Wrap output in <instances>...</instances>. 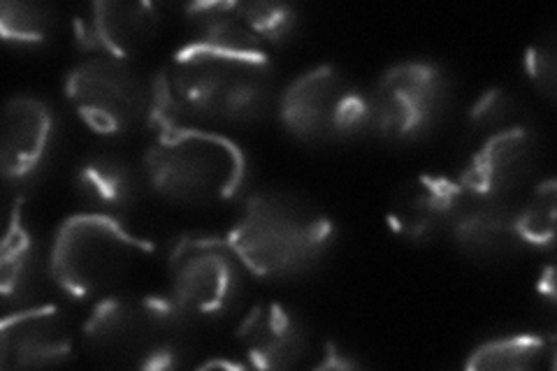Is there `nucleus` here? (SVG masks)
<instances>
[{
    "mask_svg": "<svg viewBox=\"0 0 557 371\" xmlns=\"http://www.w3.org/2000/svg\"><path fill=\"white\" fill-rule=\"evenodd\" d=\"M196 323L170 295H110L96 302L82 344L102 367L159 371L182 367L194 348Z\"/></svg>",
    "mask_w": 557,
    "mask_h": 371,
    "instance_id": "nucleus-1",
    "label": "nucleus"
},
{
    "mask_svg": "<svg viewBox=\"0 0 557 371\" xmlns=\"http://www.w3.org/2000/svg\"><path fill=\"white\" fill-rule=\"evenodd\" d=\"M228 242L253 276L288 281L319 268L335 244V223L295 193L263 190L244 205Z\"/></svg>",
    "mask_w": 557,
    "mask_h": 371,
    "instance_id": "nucleus-2",
    "label": "nucleus"
},
{
    "mask_svg": "<svg viewBox=\"0 0 557 371\" xmlns=\"http://www.w3.org/2000/svg\"><path fill=\"white\" fill-rule=\"evenodd\" d=\"M168 73L188 116L216 123L263 119L274 100L268 54H242L190 42L174 54Z\"/></svg>",
    "mask_w": 557,
    "mask_h": 371,
    "instance_id": "nucleus-3",
    "label": "nucleus"
},
{
    "mask_svg": "<svg viewBox=\"0 0 557 371\" xmlns=\"http://www.w3.org/2000/svg\"><path fill=\"white\" fill-rule=\"evenodd\" d=\"M151 251L149 239L133 235L114 217L89 211L61 223L51 244L49 270L65 295L79 302H100L116 295Z\"/></svg>",
    "mask_w": 557,
    "mask_h": 371,
    "instance_id": "nucleus-4",
    "label": "nucleus"
},
{
    "mask_svg": "<svg viewBox=\"0 0 557 371\" xmlns=\"http://www.w3.org/2000/svg\"><path fill=\"white\" fill-rule=\"evenodd\" d=\"M145 176L168 202L214 207L242 190L247 158L233 139L184 126L153 139L145 153Z\"/></svg>",
    "mask_w": 557,
    "mask_h": 371,
    "instance_id": "nucleus-5",
    "label": "nucleus"
},
{
    "mask_svg": "<svg viewBox=\"0 0 557 371\" xmlns=\"http://www.w3.org/2000/svg\"><path fill=\"white\" fill-rule=\"evenodd\" d=\"M278 116L300 143L342 145L372 128V102L351 77L319 65L284 88Z\"/></svg>",
    "mask_w": 557,
    "mask_h": 371,
    "instance_id": "nucleus-6",
    "label": "nucleus"
},
{
    "mask_svg": "<svg viewBox=\"0 0 557 371\" xmlns=\"http://www.w3.org/2000/svg\"><path fill=\"white\" fill-rule=\"evenodd\" d=\"M244 272L228 239L186 235L168 258L170 297L196 325L221 323L242 302Z\"/></svg>",
    "mask_w": 557,
    "mask_h": 371,
    "instance_id": "nucleus-7",
    "label": "nucleus"
},
{
    "mask_svg": "<svg viewBox=\"0 0 557 371\" xmlns=\"http://www.w3.org/2000/svg\"><path fill=\"white\" fill-rule=\"evenodd\" d=\"M65 96L91 131L119 137L147 126L151 79L131 61L91 57L70 70Z\"/></svg>",
    "mask_w": 557,
    "mask_h": 371,
    "instance_id": "nucleus-8",
    "label": "nucleus"
},
{
    "mask_svg": "<svg viewBox=\"0 0 557 371\" xmlns=\"http://www.w3.org/2000/svg\"><path fill=\"white\" fill-rule=\"evenodd\" d=\"M450 98V82L432 61H403L374 86L372 128L393 145L418 143L440 126Z\"/></svg>",
    "mask_w": 557,
    "mask_h": 371,
    "instance_id": "nucleus-9",
    "label": "nucleus"
},
{
    "mask_svg": "<svg viewBox=\"0 0 557 371\" xmlns=\"http://www.w3.org/2000/svg\"><path fill=\"white\" fill-rule=\"evenodd\" d=\"M536 168V135L525 126H511L481 139L458 182L469 196L509 202L534 182Z\"/></svg>",
    "mask_w": 557,
    "mask_h": 371,
    "instance_id": "nucleus-10",
    "label": "nucleus"
},
{
    "mask_svg": "<svg viewBox=\"0 0 557 371\" xmlns=\"http://www.w3.org/2000/svg\"><path fill=\"white\" fill-rule=\"evenodd\" d=\"M467 200L460 182L440 174H418L399 186L388 205V225L411 244H432L453 233Z\"/></svg>",
    "mask_w": 557,
    "mask_h": 371,
    "instance_id": "nucleus-11",
    "label": "nucleus"
},
{
    "mask_svg": "<svg viewBox=\"0 0 557 371\" xmlns=\"http://www.w3.org/2000/svg\"><path fill=\"white\" fill-rule=\"evenodd\" d=\"M161 22V8L156 3L98 0L75 20V42L94 57L131 61L156 40Z\"/></svg>",
    "mask_w": 557,
    "mask_h": 371,
    "instance_id": "nucleus-12",
    "label": "nucleus"
},
{
    "mask_svg": "<svg viewBox=\"0 0 557 371\" xmlns=\"http://www.w3.org/2000/svg\"><path fill=\"white\" fill-rule=\"evenodd\" d=\"M73 358V330L65 313L54 307H30L10 313L0 323V367L42 369Z\"/></svg>",
    "mask_w": 557,
    "mask_h": 371,
    "instance_id": "nucleus-13",
    "label": "nucleus"
},
{
    "mask_svg": "<svg viewBox=\"0 0 557 371\" xmlns=\"http://www.w3.org/2000/svg\"><path fill=\"white\" fill-rule=\"evenodd\" d=\"M57 121L49 104L33 96H14L5 102L0 161L12 184H26L38 176L54 151Z\"/></svg>",
    "mask_w": 557,
    "mask_h": 371,
    "instance_id": "nucleus-14",
    "label": "nucleus"
},
{
    "mask_svg": "<svg viewBox=\"0 0 557 371\" xmlns=\"http://www.w3.org/2000/svg\"><path fill=\"white\" fill-rule=\"evenodd\" d=\"M237 344L256 369H295L311 353L305 323L278 302L256 305L237 327Z\"/></svg>",
    "mask_w": 557,
    "mask_h": 371,
    "instance_id": "nucleus-15",
    "label": "nucleus"
},
{
    "mask_svg": "<svg viewBox=\"0 0 557 371\" xmlns=\"http://www.w3.org/2000/svg\"><path fill=\"white\" fill-rule=\"evenodd\" d=\"M450 237L462 256L479 262L509 260L525 249L516 225V209L509 202L483 200L469 193Z\"/></svg>",
    "mask_w": 557,
    "mask_h": 371,
    "instance_id": "nucleus-16",
    "label": "nucleus"
},
{
    "mask_svg": "<svg viewBox=\"0 0 557 371\" xmlns=\"http://www.w3.org/2000/svg\"><path fill=\"white\" fill-rule=\"evenodd\" d=\"M75 188L79 198L96 207L100 214L114 217L139 200L143 180L121 156L96 153L79 163L75 172Z\"/></svg>",
    "mask_w": 557,
    "mask_h": 371,
    "instance_id": "nucleus-17",
    "label": "nucleus"
},
{
    "mask_svg": "<svg viewBox=\"0 0 557 371\" xmlns=\"http://www.w3.org/2000/svg\"><path fill=\"white\" fill-rule=\"evenodd\" d=\"M38 260V249L24 219V202L16 200L0 244V295L5 305H20L33 293L35 279L40 274Z\"/></svg>",
    "mask_w": 557,
    "mask_h": 371,
    "instance_id": "nucleus-18",
    "label": "nucleus"
},
{
    "mask_svg": "<svg viewBox=\"0 0 557 371\" xmlns=\"http://www.w3.org/2000/svg\"><path fill=\"white\" fill-rule=\"evenodd\" d=\"M186 16L196 45L242 51V54H265V45L256 38V33L244 22L237 0H212V3L186 5Z\"/></svg>",
    "mask_w": 557,
    "mask_h": 371,
    "instance_id": "nucleus-19",
    "label": "nucleus"
},
{
    "mask_svg": "<svg viewBox=\"0 0 557 371\" xmlns=\"http://www.w3.org/2000/svg\"><path fill=\"white\" fill-rule=\"evenodd\" d=\"M550 356V346L539 334H513L483 342L465 360V369L472 371H528L542 367Z\"/></svg>",
    "mask_w": 557,
    "mask_h": 371,
    "instance_id": "nucleus-20",
    "label": "nucleus"
},
{
    "mask_svg": "<svg viewBox=\"0 0 557 371\" xmlns=\"http://www.w3.org/2000/svg\"><path fill=\"white\" fill-rule=\"evenodd\" d=\"M57 26V12L45 3H16L5 0L0 5V33L3 40L20 47L45 45Z\"/></svg>",
    "mask_w": 557,
    "mask_h": 371,
    "instance_id": "nucleus-21",
    "label": "nucleus"
},
{
    "mask_svg": "<svg viewBox=\"0 0 557 371\" xmlns=\"http://www.w3.org/2000/svg\"><path fill=\"white\" fill-rule=\"evenodd\" d=\"M555 182L548 180L544 184H536L528 202L516 209V225L525 246L550 249L555 242Z\"/></svg>",
    "mask_w": 557,
    "mask_h": 371,
    "instance_id": "nucleus-22",
    "label": "nucleus"
},
{
    "mask_svg": "<svg viewBox=\"0 0 557 371\" xmlns=\"http://www.w3.org/2000/svg\"><path fill=\"white\" fill-rule=\"evenodd\" d=\"M244 22L256 33V38L268 45H278L298 26V12L286 3L274 0H237Z\"/></svg>",
    "mask_w": 557,
    "mask_h": 371,
    "instance_id": "nucleus-23",
    "label": "nucleus"
},
{
    "mask_svg": "<svg viewBox=\"0 0 557 371\" xmlns=\"http://www.w3.org/2000/svg\"><path fill=\"white\" fill-rule=\"evenodd\" d=\"M186 110L182 108V102L174 94V86L170 79L168 67L159 70L151 77V100H149V114H147V131L156 137L168 135L184 128V119Z\"/></svg>",
    "mask_w": 557,
    "mask_h": 371,
    "instance_id": "nucleus-24",
    "label": "nucleus"
},
{
    "mask_svg": "<svg viewBox=\"0 0 557 371\" xmlns=\"http://www.w3.org/2000/svg\"><path fill=\"white\" fill-rule=\"evenodd\" d=\"M516 114V100L511 98V94L504 91V88H491L469 110V131L485 137L497 131L518 126Z\"/></svg>",
    "mask_w": 557,
    "mask_h": 371,
    "instance_id": "nucleus-25",
    "label": "nucleus"
},
{
    "mask_svg": "<svg viewBox=\"0 0 557 371\" xmlns=\"http://www.w3.org/2000/svg\"><path fill=\"white\" fill-rule=\"evenodd\" d=\"M525 73L532 86L539 94H544L548 100L555 96V38L546 35V38L536 40L525 54Z\"/></svg>",
    "mask_w": 557,
    "mask_h": 371,
    "instance_id": "nucleus-26",
    "label": "nucleus"
},
{
    "mask_svg": "<svg viewBox=\"0 0 557 371\" xmlns=\"http://www.w3.org/2000/svg\"><path fill=\"white\" fill-rule=\"evenodd\" d=\"M323 356L325 358L317 364V369H354V367H358V362L346 358V353H342L337 348V344H333V342H327V348Z\"/></svg>",
    "mask_w": 557,
    "mask_h": 371,
    "instance_id": "nucleus-27",
    "label": "nucleus"
},
{
    "mask_svg": "<svg viewBox=\"0 0 557 371\" xmlns=\"http://www.w3.org/2000/svg\"><path fill=\"white\" fill-rule=\"evenodd\" d=\"M553 274H555V270L553 268H546V272H544V276L539 279V293H542L548 302H553L555 299V281H553Z\"/></svg>",
    "mask_w": 557,
    "mask_h": 371,
    "instance_id": "nucleus-28",
    "label": "nucleus"
}]
</instances>
